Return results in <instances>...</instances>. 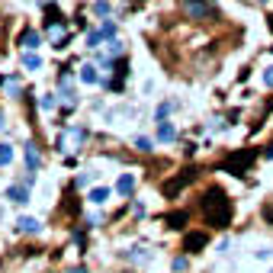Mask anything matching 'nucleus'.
Segmentation results:
<instances>
[{
  "label": "nucleus",
  "mask_w": 273,
  "mask_h": 273,
  "mask_svg": "<svg viewBox=\"0 0 273 273\" xmlns=\"http://www.w3.org/2000/svg\"><path fill=\"white\" fill-rule=\"evenodd\" d=\"M135 145H138V151H151V142H148V138H135Z\"/></svg>",
  "instance_id": "nucleus-22"
},
{
  "label": "nucleus",
  "mask_w": 273,
  "mask_h": 273,
  "mask_svg": "<svg viewBox=\"0 0 273 273\" xmlns=\"http://www.w3.org/2000/svg\"><path fill=\"white\" fill-rule=\"evenodd\" d=\"M48 39H51V45H55V48H65L68 45V26L61 20H51L48 23Z\"/></svg>",
  "instance_id": "nucleus-5"
},
{
  "label": "nucleus",
  "mask_w": 273,
  "mask_h": 273,
  "mask_svg": "<svg viewBox=\"0 0 273 273\" xmlns=\"http://www.w3.org/2000/svg\"><path fill=\"white\" fill-rule=\"evenodd\" d=\"M193 180H196V171H193V167H187V171H180L177 177H171V180L164 183V196H167V199H174V196H177V193H180L183 187H190Z\"/></svg>",
  "instance_id": "nucleus-2"
},
{
  "label": "nucleus",
  "mask_w": 273,
  "mask_h": 273,
  "mask_svg": "<svg viewBox=\"0 0 273 273\" xmlns=\"http://www.w3.org/2000/svg\"><path fill=\"white\" fill-rule=\"evenodd\" d=\"M263 157H273V142H270L267 148H263Z\"/></svg>",
  "instance_id": "nucleus-26"
},
{
  "label": "nucleus",
  "mask_w": 273,
  "mask_h": 273,
  "mask_svg": "<svg viewBox=\"0 0 273 273\" xmlns=\"http://www.w3.org/2000/svg\"><path fill=\"white\" fill-rule=\"evenodd\" d=\"M39 164H42V161H39V151H36V145L29 142V145H26V167H29V174H36Z\"/></svg>",
  "instance_id": "nucleus-10"
},
{
  "label": "nucleus",
  "mask_w": 273,
  "mask_h": 273,
  "mask_svg": "<svg viewBox=\"0 0 273 273\" xmlns=\"http://www.w3.org/2000/svg\"><path fill=\"white\" fill-rule=\"evenodd\" d=\"M23 65L29 68V71H36V68H42V58L36 55V51H23Z\"/></svg>",
  "instance_id": "nucleus-15"
},
{
  "label": "nucleus",
  "mask_w": 273,
  "mask_h": 273,
  "mask_svg": "<svg viewBox=\"0 0 273 273\" xmlns=\"http://www.w3.org/2000/svg\"><path fill=\"white\" fill-rule=\"evenodd\" d=\"M202 215L212 228H228L232 222V199L225 196L222 187H209L202 193Z\"/></svg>",
  "instance_id": "nucleus-1"
},
{
  "label": "nucleus",
  "mask_w": 273,
  "mask_h": 273,
  "mask_svg": "<svg viewBox=\"0 0 273 273\" xmlns=\"http://www.w3.org/2000/svg\"><path fill=\"white\" fill-rule=\"evenodd\" d=\"M71 273H87V270H84V267H74V270H71Z\"/></svg>",
  "instance_id": "nucleus-27"
},
{
  "label": "nucleus",
  "mask_w": 273,
  "mask_h": 273,
  "mask_svg": "<svg viewBox=\"0 0 273 273\" xmlns=\"http://www.w3.org/2000/svg\"><path fill=\"white\" fill-rule=\"evenodd\" d=\"M116 190L122 193V196H129V193L135 190V177H132V174H122V177H119V183H116Z\"/></svg>",
  "instance_id": "nucleus-11"
},
{
  "label": "nucleus",
  "mask_w": 273,
  "mask_h": 273,
  "mask_svg": "<svg viewBox=\"0 0 273 273\" xmlns=\"http://www.w3.org/2000/svg\"><path fill=\"white\" fill-rule=\"evenodd\" d=\"M58 106V100H55V93L51 96H45V100H42V110H55Z\"/></svg>",
  "instance_id": "nucleus-20"
},
{
  "label": "nucleus",
  "mask_w": 273,
  "mask_h": 273,
  "mask_svg": "<svg viewBox=\"0 0 273 273\" xmlns=\"http://www.w3.org/2000/svg\"><path fill=\"white\" fill-rule=\"evenodd\" d=\"M174 270H177V273H180V270H187V260L177 257V260H174Z\"/></svg>",
  "instance_id": "nucleus-24"
},
{
  "label": "nucleus",
  "mask_w": 273,
  "mask_h": 273,
  "mask_svg": "<svg viewBox=\"0 0 273 273\" xmlns=\"http://www.w3.org/2000/svg\"><path fill=\"white\" fill-rule=\"evenodd\" d=\"M100 36H103V39H113V36H116V26H113V23H103Z\"/></svg>",
  "instance_id": "nucleus-18"
},
{
  "label": "nucleus",
  "mask_w": 273,
  "mask_h": 273,
  "mask_svg": "<svg viewBox=\"0 0 273 273\" xmlns=\"http://www.w3.org/2000/svg\"><path fill=\"white\" fill-rule=\"evenodd\" d=\"M167 225H171V228L187 225V212H171V215H167Z\"/></svg>",
  "instance_id": "nucleus-16"
},
{
  "label": "nucleus",
  "mask_w": 273,
  "mask_h": 273,
  "mask_svg": "<svg viewBox=\"0 0 273 273\" xmlns=\"http://www.w3.org/2000/svg\"><path fill=\"white\" fill-rule=\"evenodd\" d=\"M183 10H187V16H193V20H206V16L219 13L212 0H183Z\"/></svg>",
  "instance_id": "nucleus-3"
},
{
  "label": "nucleus",
  "mask_w": 273,
  "mask_h": 273,
  "mask_svg": "<svg viewBox=\"0 0 273 273\" xmlns=\"http://www.w3.org/2000/svg\"><path fill=\"white\" fill-rule=\"evenodd\" d=\"M81 81H84V84H96V81H100V74H96L93 65H84V68H81Z\"/></svg>",
  "instance_id": "nucleus-13"
},
{
  "label": "nucleus",
  "mask_w": 273,
  "mask_h": 273,
  "mask_svg": "<svg viewBox=\"0 0 273 273\" xmlns=\"http://www.w3.org/2000/svg\"><path fill=\"white\" fill-rule=\"evenodd\" d=\"M93 10L100 13V16H106V13H110V4H106V0H96V7H93Z\"/></svg>",
  "instance_id": "nucleus-19"
},
{
  "label": "nucleus",
  "mask_w": 273,
  "mask_h": 273,
  "mask_svg": "<svg viewBox=\"0 0 273 273\" xmlns=\"http://www.w3.org/2000/svg\"><path fill=\"white\" fill-rule=\"evenodd\" d=\"M20 45H23V51H36L39 32H36V29H23V32H20Z\"/></svg>",
  "instance_id": "nucleus-7"
},
{
  "label": "nucleus",
  "mask_w": 273,
  "mask_h": 273,
  "mask_svg": "<svg viewBox=\"0 0 273 273\" xmlns=\"http://www.w3.org/2000/svg\"><path fill=\"white\" fill-rule=\"evenodd\" d=\"M106 199H110V190H106V187H93V190H90V202H96V206H103Z\"/></svg>",
  "instance_id": "nucleus-14"
},
{
  "label": "nucleus",
  "mask_w": 273,
  "mask_h": 273,
  "mask_svg": "<svg viewBox=\"0 0 273 273\" xmlns=\"http://www.w3.org/2000/svg\"><path fill=\"white\" fill-rule=\"evenodd\" d=\"M254 157H257V151H254V148H248V151H238V154H232L225 161V171H232V174H238V177H241V174H248V164L254 161Z\"/></svg>",
  "instance_id": "nucleus-4"
},
{
  "label": "nucleus",
  "mask_w": 273,
  "mask_h": 273,
  "mask_svg": "<svg viewBox=\"0 0 273 273\" xmlns=\"http://www.w3.org/2000/svg\"><path fill=\"white\" fill-rule=\"evenodd\" d=\"M263 219H267V222H273V206H267V209H263Z\"/></svg>",
  "instance_id": "nucleus-25"
},
{
  "label": "nucleus",
  "mask_w": 273,
  "mask_h": 273,
  "mask_svg": "<svg viewBox=\"0 0 273 273\" xmlns=\"http://www.w3.org/2000/svg\"><path fill=\"white\" fill-rule=\"evenodd\" d=\"M270 29H273V13H270Z\"/></svg>",
  "instance_id": "nucleus-28"
},
{
  "label": "nucleus",
  "mask_w": 273,
  "mask_h": 273,
  "mask_svg": "<svg viewBox=\"0 0 273 273\" xmlns=\"http://www.w3.org/2000/svg\"><path fill=\"white\" fill-rule=\"evenodd\" d=\"M16 225H20V232H29V235H36V232H39V222H36V219H29V215L16 219Z\"/></svg>",
  "instance_id": "nucleus-12"
},
{
  "label": "nucleus",
  "mask_w": 273,
  "mask_h": 273,
  "mask_svg": "<svg viewBox=\"0 0 273 273\" xmlns=\"http://www.w3.org/2000/svg\"><path fill=\"white\" fill-rule=\"evenodd\" d=\"M100 32H90V36H87V45H90V48H96V45H100Z\"/></svg>",
  "instance_id": "nucleus-21"
},
{
  "label": "nucleus",
  "mask_w": 273,
  "mask_h": 273,
  "mask_svg": "<svg viewBox=\"0 0 273 273\" xmlns=\"http://www.w3.org/2000/svg\"><path fill=\"white\" fill-rule=\"evenodd\" d=\"M174 135H177V132H174V126L167 119H157V142H174Z\"/></svg>",
  "instance_id": "nucleus-9"
},
{
  "label": "nucleus",
  "mask_w": 273,
  "mask_h": 273,
  "mask_svg": "<svg viewBox=\"0 0 273 273\" xmlns=\"http://www.w3.org/2000/svg\"><path fill=\"white\" fill-rule=\"evenodd\" d=\"M13 161V148L10 145H0V167H7Z\"/></svg>",
  "instance_id": "nucleus-17"
},
{
  "label": "nucleus",
  "mask_w": 273,
  "mask_h": 273,
  "mask_svg": "<svg viewBox=\"0 0 273 273\" xmlns=\"http://www.w3.org/2000/svg\"><path fill=\"white\" fill-rule=\"evenodd\" d=\"M0 126H4V122H0Z\"/></svg>",
  "instance_id": "nucleus-29"
},
{
  "label": "nucleus",
  "mask_w": 273,
  "mask_h": 273,
  "mask_svg": "<svg viewBox=\"0 0 273 273\" xmlns=\"http://www.w3.org/2000/svg\"><path fill=\"white\" fill-rule=\"evenodd\" d=\"M7 199L10 202H26L29 199V187H26V183H13V187L7 190Z\"/></svg>",
  "instance_id": "nucleus-8"
},
{
  "label": "nucleus",
  "mask_w": 273,
  "mask_h": 273,
  "mask_svg": "<svg viewBox=\"0 0 273 273\" xmlns=\"http://www.w3.org/2000/svg\"><path fill=\"white\" fill-rule=\"evenodd\" d=\"M263 84H267V87H273V65L267 68V71H263Z\"/></svg>",
  "instance_id": "nucleus-23"
},
{
  "label": "nucleus",
  "mask_w": 273,
  "mask_h": 273,
  "mask_svg": "<svg viewBox=\"0 0 273 273\" xmlns=\"http://www.w3.org/2000/svg\"><path fill=\"white\" fill-rule=\"evenodd\" d=\"M206 232H187V238H183V251H190V254H199V251H206Z\"/></svg>",
  "instance_id": "nucleus-6"
}]
</instances>
